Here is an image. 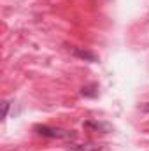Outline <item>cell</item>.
I'll return each instance as SVG.
<instances>
[{"instance_id": "obj_7", "label": "cell", "mask_w": 149, "mask_h": 151, "mask_svg": "<svg viewBox=\"0 0 149 151\" xmlns=\"http://www.w3.org/2000/svg\"><path fill=\"white\" fill-rule=\"evenodd\" d=\"M140 111H142V113H149V102H146V104L140 106Z\"/></svg>"}, {"instance_id": "obj_3", "label": "cell", "mask_w": 149, "mask_h": 151, "mask_svg": "<svg viewBox=\"0 0 149 151\" xmlns=\"http://www.w3.org/2000/svg\"><path fill=\"white\" fill-rule=\"evenodd\" d=\"M67 150L69 151H102L104 146H102V144H97V142H82V144L69 142Z\"/></svg>"}, {"instance_id": "obj_2", "label": "cell", "mask_w": 149, "mask_h": 151, "mask_svg": "<svg viewBox=\"0 0 149 151\" xmlns=\"http://www.w3.org/2000/svg\"><path fill=\"white\" fill-rule=\"evenodd\" d=\"M70 53L74 55L75 58H81V60H84V62H90V63H95V62H98V56H97L93 51L86 49V47H72V49H70Z\"/></svg>"}, {"instance_id": "obj_5", "label": "cell", "mask_w": 149, "mask_h": 151, "mask_svg": "<svg viewBox=\"0 0 149 151\" xmlns=\"http://www.w3.org/2000/svg\"><path fill=\"white\" fill-rule=\"evenodd\" d=\"M81 95L86 99H97L98 97V83H90L81 88Z\"/></svg>"}, {"instance_id": "obj_4", "label": "cell", "mask_w": 149, "mask_h": 151, "mask_svg": "<svg viewBox=\"0 0 149 151\" xmlns=\"http://www.w3.org/2000/svg\"><path fill=\"white\" fill-rule=\"evenodd\" d=\"M82 128H86V130H93V132H102V134H105V132H109V130H111V125H109V123H104V121L88 119V121H84V123H82Z\"/></svg>"}, {"instance_id": "obj_1", "label": "cell", "mask_w": 149, "mask_h": 151, "mask_svg": "<svg viewBox=\"0 0 149 151\" xmlns=\"http://www.w3.org/2000/svg\"><path fill=\"white\" fill-rule=\"evenodd\" d=\"M34 130L39 135L47 137V139H62V141H74L77 137L74 130H65L60 127H49V125H35Z\"/></svg>"}, {"instance_id": "obj_6", "label": "cell", "mask_w": 149, "mask_h": 151, "mask_svg": "<svg viewBox=\"0 0 149 151\" xmlns=\"http://www.w3.org/2000/svg\"><path fill=\"white\" fill-rule=\"evenodd\" d=\"M7 114H9V102L4 100V118H7Z\"/></svg>"}]
</instances>
